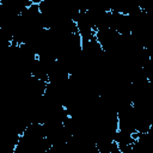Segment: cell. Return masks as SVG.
I'll use <instances>...</instances> for the list:
<instances>
[{"label": "cell", "mask_w": 153, "mask_h": 153, "mask_svg": "<svg viewBox=\"0 0 153 153\" xmlns=\"http://www.w3.org/2000/svg\"><path fill=\"white\" fill-rule=\"evenodd\" d=\"M111 153H130V146H127V147H117Z\"/></svg>", "instance_id": "1"}]
</instances>
